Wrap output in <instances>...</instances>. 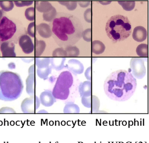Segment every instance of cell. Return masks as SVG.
<instances>
[{
	"mask_svg": "<svg viewBox=\"0 0 149 143\" xmlns=\"http://www.w3.org/2000/svg\"><path fill=\"white\" fill-rule=\"evenodd\" d=\"M136 79L131 73L125 70L113 72L104 82V90L109 98L118 102L129 99L136 89Z\"/></svg>",
	"mask_w": 149,
	"mask_h": 143,
	"instance_id": "2",
	"label": "cell"
},
{
	"mask_svg": "<svg viewBox=\"0 0 149 143\" xmlns=\"http://www.w3.org/2000/svg\"><path fill=\"white\" fill-rule=\"evenodd\" d=\"M35 3L36 9L40 12L45 13L53 8V6L48 1H36Z\"/></svg>",
	"mask_w": 149,
	"mask_h": 143,
	"instance_id": "19",
	"label": "cell"
},
{
	"mask_svg": "<svg viewBox=\"0 0 149 143\" xmlns=\"http://www.w3.org/2000/svg\"><path fill=\"white\" fill-rule=\"evenodd\" d=\"M136 54L142 57H148V45L146 43H142L137 46L136 49Z\"/></svg>",
	"mask_w": 149,
	"mask_h": 143,
	"instance_id": "24",
	"label": "cell"
},
{
	"mask_svg": "<svg viewBox=\"0 0 149 143\" xmlns=\"http://www.w3.org/2000/svg\"><path fill=\"white\" fill-rule=\"evenodd\" d=\"M66 57H52L50 58L51 67L56 71L61 70L64 67Z\"/></svg>",
	"mask_w": 149,
	"mask_h": 143,
	"instance_id": "18",
	"label": "cell"
},
{
	"mask_svg": "<svg viewBox=\"0 0 149 143\" xmlns=\"http://www.w3.org/2000/svg\"><path fill=\"white\" fill-rule=\"evenodd\" d=\"M58 3L61 5L66 6L68 10L73 11L77 8V2L76 1H59Z\"/></svg>",
	"mask_w": 149,
	"mask_h": 143,
	"instance_id": "30",
	"label": "cell"
},
{
	"mask_svg": "<svg viewBox=\"0 0 149 143\" xmlns=\"http://www.w3.org/2000/svg\"><path fill=\"white\" fill-rule=\"evenodd\" d=\"M51 25L53 38L62 48L75 45L82 36L83 25L80 19L73 15L59 12Z\"/></svg>",
	"mask_w": 149,
	"mask_h": 143,
	"instance_id": "1",
	"label": "cell"
},
{
	"mask_svg": "<svg viewBox=\"0 0 149 143\" xmlns=\"http://www.w3.org/2000/svg\"><path fill=\"white\" fill-rule=\"evenodd\" d=\"M80 112V108L77 105L72 102L67 103L63 109V113L68 114H78Z\"/></svg>",
	"mask_w": 149,
	"mask_h": 143,
	"instance_id": "23",
	"label": "cell"
},
{
	"mask_svg": "<svg viewBox=\"0 0 149 143\" xmlns=\"http://www.w3.org/2000/svg\"><path fill=\"white\" fill-rule=\"evenodd\" d=\"M34 3L33 1H15L14 3L17 7H24V6H29Z\"/></svg>",
	"mask_w": 149,
	"mask_h": 143,
	"instance_id": "35",
	"label": "cell"
},
{
	"mask_svg": "<svg viewBox=\"0 0 149 143\" xmlns=\"http://www.w3.org/2000/svg\"><path fill=\"white\" fill-rule=\"evenodd\" d=\"M118 3L126 11H132L135 6V1H119Z\"/></svg>",
	"mask_w": 149,
	"mask_h": 143,
	"instance_id": "28",
	"label": "cell"
},
{
	"mask_svg": "<svg viewBox=\"0 0 149 143\" xmlns=\"http://www.w3.org/2000/svg\"><path fill=\"white\" fill-rule=\"evenodd\" d=\"M40 104V101L37 96H31L26 98L21 104V109L22 112L26 114H33L36 112Z\"/></svg>",
	"mask_w": 149,
	"mask_h": 143,
	"instance_id": "8",
	"label": "cell"
},
{
	"mask_svg": "<svg viewBox=\"0 0 149 143\" xmlns=\"http://www.w3.org/2000/svg\"><path fill=\"white\" fill-rule=\"evenodd\" d=\"M0 7L3 11L8 12L14 8V2L12 1H0Z\"/></svg>",
	"mask_w": 149,
	"mask_h": 143,
	"instance_id": "29",
	"label": "cell"
},
{
	"mask_svg": "<svg viewBox=\"0 0 149 143\" xmlns=\"http://www.w3.org/2000/svg\"><path fill=\"white\" fill-rule=\"evenodd\" d=\"M107 36L114 42L123 41L132 33V25L127 17L121 15H113L106 22Z\"/></svg>",
	"mask_w": 149,
	"mask_h": 143,
	"instance_id": "4",
	"label": "cell"
},
{
	"mask_svg": "<svg viewBox=\"0 0 149 143\" xmlns=\"http://www.w3.org/2000/svg\"><path fill=\"white\" fill-rule=\"evenodd\" d=\"M73 82V77L70 72L66 71L62 72L57 78L52 92L54 97L59 100L67 99L70 95V88Z\"/></svg>",
	"mask_w": 149,
	"mask_h": 143,
	"instance_id": "5",
	"label": "cell"
},
{
	"mask_svg": "<svg viewBox=\"0 0 149 143\" xmlns=\"http://www.w3.org/2000/svg\"><path fill=\"white\" fill-rule=\"evenodd\" d=\"M84 18L88 22H91V8H88L85 11L84 13Z\"/></svg>",
	"mask_w": 149,
	"mask_h": 143,
	"instance_id": "36",
	"label": "cell"
},
{
	"mask_svg": "<svg viewBox=\"0 0 149 143\" xmlns=\"http://www.w3.org/2000/svg\"><path fill=\"white\" fill-rule=\"evenodd\" d=\"M81 103L84 107L91 108L93 112H96L99 109L100 102L97 96L91 95L88 97H82L81 99Z\"/></svg>",
	"mask_w": 149,
	"mask_h": 143,
	"instance_id": "10",
	"label": "cell"
},
{
	"mask_svg": "<svg viewBox=\"0 0 149 143\" xmlns=\"http://www.w3.org/2000/svg\"><path fill=\"white\" fill-rule=\"evenodd\" d=\"M147 36V32L146 28L143 26L135 27L132 33V38L135 41L141 42L144 41Z\"/></svg>",
	"mask_w": 149,
	"mask_h": 143,
	"instance_id": "15",
	"label": "cell"
},
{
	"mask_svg": "<svg viewBox=\"0 0 149 143\" xmlns=\"http://www.w3.org/2000/svg\"><path fill=\"white\" fill-rule=\"evenodd\" d=\"M83 39L86 42H89L92 40L91 36V28L87 29L83 31L82 33Z\"/></svg>",
	"mask_w": 149,
	"mask_h": 143,
	"instance_id": "33",
	"label": "cell"
},
{
	"mask_svg": "<svg viewBox=\"0 0 149 143\" xmlns=\"http://www.w3.org/2000/svg\"><path fill=\"white\" fill-rule=\"evenodd\" d=\"M2 15H3V12H2V11L1 10H0V21L2 19Z\"/></svg>",
	"mask_w": 149,
	"mask_h": 143,
	"instance_id": "44",
	"label": "cell"
},
{
	"mask_svg": "<svg viewBox=\"0 0 149 143\" xmlns=\"http://www.w3.org/2000/svg\"><path fill=\"white\" fill-rule=\"evenodd\" d=\"M65 67L75 75L81 74L84 72V65L80 61L76 59L69 60Z\"/></svg>",
	"mask_w": 149,
	"mask_h": 143,
	"instance_id": "12",
	"label": "cell"
},
{
	"mask_svg": "<svg viewBox=\"0 0 149 143\" xmlns=\"http://www.w3.org/2000/svg\"><path fill=\"white\" fill-rule=\"evenodd\" d=\"M38 113H48V112L46 111L45 110H40L38 112Z\"/></svg>",
	"mask_w": 149,
	"mask_h": 143,
	"instance_id": "43",
	"label": "cell"
},
{
	"mask_svg": "<svg viewBox=\"0 0 149 143\" xmlns=\"http://www.w3.org/2000/svg\"><path fill=\"white\" fill-rule=\"evenodd\" d=\"M84 75L87 79L90 81L91 80V67L86 69Z\"/></svg>",
	"mask_w": 149,
	"mask_h": 143,
	"instance_id": "38",
	"label": "cell"
},
{
	"mask_svg": "<svg viewBox=\"0 0 149 143\" xmlns=\"http://www.w3.org/2000/svg\"><path fill=\"white\" fill-rule=\"evenodd\" d=\"M18 27L15 22L6 17L0 21V39L1 42L10 40L16 34Z\"/></svg>",
	"mask_w": 149,
	"mask_h": 143,
	"instance_id": "6",
	"label": "cell"
},
{
	"mask_svg": "<svg viewBox=\"0 0 149 143\" xmlns=\"http://www.w3.org/2000/svg\"><path fill=\"white\" fill-rule=\"evenodd\" d=\"M16 112L12 109L9 107H3L0 109V113H15Z\"/></svg>",
	"mask_w": 149,
	"mask_h": 143,
	"instance_id": "37",
	"label": "cell"
},
{
	"mask_svg": "<svg viewBox=\"0 0 149 143\" xmlns=\"http://www.w3.org/2000/svg\"><path fill=\"white\" fill-rule=\"evenodd\" d=\"M0 50H1L3 57H16V54L15 52V45L11 41H6L2 43L0 46Z\"/></svg>",
	"mask_w": 149,
	"mask_h": 143,
	"instance_id": "11",
	"label": "cell"
},
{
	"mask_svg": "<svg viewBox=\"0 0 149 143\" xmlns=\"http://www.w3.org/2000/svg\"><path fill=\"white\" fill-rule=\"evenodd\" d=\"M34 64L29 67V76L26 81V92L29 95L33 96L34 94Z\"/></svg>",
	"mask_w": 149,
	"mask_h": 143,
	"instance_id": "13",
	"label": "cell"
},
{
	"mask_svg": "<svg viewBox=\"0 0 149 143\" xmlns=\"http://www.w3.org/2000/svg\"><path fill=\"white\" fill-rule=\"evenodd\" d=\"M78 4L81 7L84 8L89 5L91 2L88 1H78Z\"/></svg>",
	"mask_w": 149,
	"mask_h": 143,
	"instance_id": "39",
	"label": "cell"
},
{
	"mask_svg": "<svg viewBox=\"0 0 149 143\" xmlns=\"http://www.w3.org/2000/svg\"><path fill=\"white\" fill-rule=\"evenodd\" d=\"M36 29L40 36L44 39H48L52 36L51 27L46 23H41L37 25Z\"/></svg>",
	"mask_w": 149,
	"mask_h": 143,
	"instance_id": "16",
	"label": "cell"
},
{
	"mask_svg": "<svg viewBox=\"0 0 149 143\" xmlns=\"http://www.w3.org/2000/svg\"><path fill=\"white\" fill-rule=\"evenodd\" d=\"M130 66L132 75L136 79H142L145 76L146 70L143 59L141 57H133L130 60Z\"/></svg>",
	"mask_w": 149,
	"mask_h": 143,
	"instance_id": "7",
	"label": "cell"
},
{
	"mask_svg": "<svg viewBox=\"0 0 149 143\" xmlns=\"http://www.w3.org/2000/svg\"><path fill=\"white\" fill-rule=\"evenodd\" d=\"M56 14H57L56 11L55 7H53V8L50 11L45 12V13H43V19L44 21H46L51 22L54 19H55Z\"/></svg>",
	"mask_w": 149,
	"mask_h": 143,
	"instance_id": "27",
	"label": "cell"
},
{
	"mask_svg": "<svg viewBox=\"0 0 149 143\" xmlns=\"http://www.w3.org/2000/svg\"><path fill=\"white\" fill-rule=\"evenodd\" d=\"M25 15L27 19L32 21H34L35 18V10L34 7H29L26 10Z\"/></svg>",
	"mask_w": 149,
	"mask_h": 143,
	"instance_id": "31",
	"label": "cell"
},
{
	"mask_svg": "<svg viewBox=\"0 0 149 143\" xmlns=\"http://www.w3.org/2000/svg\"><path fill=\"white\" fill-rule=\"evenodd\" d=\"M40 101L45 107H50L56 102L51 91L46 90L41 93L40 96Z\"/></svg>",
	"mask_w": 149,
	"mask_h": 143,
	"instance_id": "14",
	"label": "cell"
},
{
	"mask_svg": "<svg viewBox=\"0 0 149 143\" xmlns=\"http://www.w3.org/2000/svg\"><path fill=\"white\" fill-rule=\"evenodd\" d=\"M8 67H9V68H10V69H15V63L12 62V63L9 64H8Z\"/></svg>",
	"mask_w": 149,
	"mask_h": 143,
	"instance_id": "41",
	"label": "cell"
},
{
	"mask_svg": "<svg viewBox=\"0 0 149 143\" xmlns=\"http://www.w3.org/2000/svg\"><path fill=\"white\" fill-rule=\"evenodd\" d=\"M79 92L81 97H88L92 95V85L90 81L81 83L79 86Z\"/></svg>",
	"mask_w": 149,
	"mask_h": 143,
	"instance_id": "17",
	"label": "cell"
},
{
	"mask_svg": "<svg viewBox=\"0 0 149 143\" xmlns=\"http://www.w3.org/2000/svg\"><path fill=\"white\" fill-rule=\"evenodd\" d=\"M22 60L26 63H30L34 60V58H23Z\"/></svg>",
	"mask_w": 149,
	"mask_h": 143,
	"instance_id": "40",
	"label": "cell"
},
{
	"mask_svg": "<svg viewBox=\"0 0 149 143\" xmlns=\"http://www.w3.org/2000/svg\"><path fill=\"white\" fill-rule=\"evenodd\" d=\"M46 43L43 40L36 39L35 46V55L36 57H39L42 54L45 49Z\"/></svg>",
	"mask_w": 149,
	"mask_h": 143,
	"instance_id": "21",
	"label": "cell"
},
{
	"mask_svg": "<svg viewBox=\"0 0 149 143\" xmlns=\"http://www.w3.org/2000/svg\"><path fill=\"white\" fill-rule=\"evenodd\" d=\"M65 50L67 57H77L80 54L79 49L76 46H68L65 48Z\"/></svg>",
	"mask_w": 149,
	"mask_h": 143,
	"instance_id": "26",
	"label": "cell"
},
{
	"mask_svg": "<svg viewBox=\"0 0 149 143\" xmlns=\"http://www.w3.org/2000/svg\"><path fill=\"white\" fill-rule=\"evenodd\" d=\"M36 64L38 68H43L49 66L50 63V57H36Z\"/></svg>",
	"mask_w": 149,
	"mask_h": 143,
	"instance_id": "25",
	"label": "cell"
},
{
	"mask_svg": "<svg viewBox=\"0 0 149 143\" xmlns=\"http://www.w3.org/2000/svg\"><path fill=\"white\" fill-rule=\"evenodd\" d=\"M24 86L20 75L8 71L0 72V100L11 102L18 98Z\"/></svg>",
	"mask_w": 149,
	"mask_h": 143,
	"instance_id": "3",
	"label": "cell"
},
{
	"mask_svg": "<svg viewBox=\"0 0 149 143\" xmlns=\"http://www.w3.org/2000/svg\"><path fill=\"white\" fill-rule=\"evenodd\" d=\"M19 45L25 54L31 53L34 49V45L31 39L27 35H23L19 38Z\"/></svg>",
	"mask_w": 149,
	"mask_h": 143,
	"instance_id": "9",
	"label": "cell"
},
{
	"mask_svg": "<svg viewBox=\"0 0 149 143\" xmlns=\"http://www.w3.org/2000/svg\"><path fill=\"white\" fill-rule=\"evenodd\" d=\"M105 46L103 43L99 40H95L91 43V50L95 54H102L104 52Z\"/></svg>",
	"mask_w": 149,
	"mask_h": 143,
	"instance_id": "20",
	"label": "cell"
},
{
	"mask_svg": "<svg viewBox=\"0 0 149 143\" xmlns=\"http://www.w3.org/2000/svg\"><path fill=\"white\" fill-rule=\"evenodd\" d=\"M36 25L35 22H31L29 25L28 27L27 32L28 33L30 36L34 38L36 35V32H35V27Z\"/></svg>",
	"mask_w": 149,
	"mask_h": 143,
	"instance_id": "34",
	"label": "cell"
},
{
	"mask_svg": "<svg viewBox=\"0 0 149 143\" xmlns=\"http://www.w3.org/2000/svg\"><path fill=\"white\" fill-rule=\"evenodd\" d=\"M99 3H101V4H102L103 5H107V4H110L111 3V1H100Z\"/></svg>",
	"mask_w": 149,
	"mask_h": 143,
	"instance_id": "42",
	"label": "cell"
},
{
	"mask_svg": "<svg viewBox=\"0 0 149 143\" xmlns=\"http://www.w3.org/2000/svg\"><path fill=\"white\" fill-rule=\"evenodd\" d=\"M0 56H1V55H0Z\"/></svg>",
	"mask_w": 149,
	"mask_h": 143,
	"instance_id": "45",
	"label": "cell"
},
{
	"mask_svg": "<svg viewBox=\"0 0 149 143\" xmlns=\"http://www.w3.org/2000/svg\"><path fill=\"white\" fill-rule=\"evenodd\" d=\"M52 56L53 57H67L66 53L63 48H56L53 52Z\"/></svg>",
	"mask_w": 149,
	"mask_h": 143,
	"instance_id": "32",
	"label": "cell"
},
{
	"mask_svg": "<svg viewBox=\"0 0 149 143\" xmlns=\"http://www.w3.org/2000/svg\"><path fill=\"white\" fill-rule=\"evenodd\" d=\"M52 69V68L50 66L43 68H38L36 70V73L37 75L41 79L47 80L49 75L51 73Z\"/></svg>",
	"mask_w": 149,
	"mask_h": 143,
	"instance_id": "22",
	"label": "cell"
}]
</instances>
